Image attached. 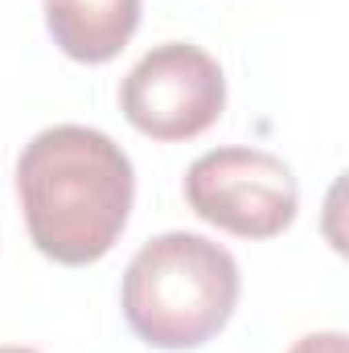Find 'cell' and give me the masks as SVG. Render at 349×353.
Wrapping results in <instances>:
<instances>
[{"label":"cell","instance_id":"5b68a950","mask_svg":"<svg viewBox=\"0 0 349 353\" xmlns=\"http://www.w3.org/2000/svg\"><path fill=\"white\" fill-rule=\"evenodd\" d=\"M140 25V0H46L54 46L87 66L111 62Z\"/></svg>","mask_w":349,"mask_h":353},{"label":"cell","instance_id":"277c9868","mask_svg":"<svg viewBox=\"0 0 349 353\" xmlns=\"http://www.w3.org/2000/svg\"><path fill=\"white\" fill-rule=\"evenodd\" d=\"M119 107L128 123L152 140H193L218 123L226 107V79L201 46L165 41L128 70Z\"/></svg>","mask_w":349,"mask_h":353},{"label":"cell","instance_id":"6da1fadb","mask_svg":"<svg viewBox=\"0 0 349 353\" xmlns=\"http://www.w3.org/2000/svg\"><path fill=\"white\" fill-rule=\"evenodd\" d=\"M17 197L33 247L62 267L99 263L123 234L136 173L128 152L83 123L37 132L17 161Z\"/></svg>","mask_w":349,"mask_h":353},{"label":"cell","instance_id":"3957f363","mask_svg":"<svg viewBox=\"0 0 349 353\" xmlns=\"http://www.w3.org/2000/svg\"><path fill=\"white\" fill-rule=\"evenodd\" d=\"M189 210L239 239H275L292 226L300 185L292 169L263 148H214L201 152L185 173Z\"/></svg>","mask_w":349,"mask_h":353},{"label":"cell","instance_id":"52a82bcc","mask_svg":"<svg viewBox=\"0 0 349 353\" xmlns=\"http://www.w3.org/2000/svg\"><path fill=\"white\" fill-rule=\"evenodd\" d=\"M0 353H37V350H25V345H0Z\"/></svg>","mask_w":349,"mask_h":353},{"label":"cell","instance_id":"8992f818","mask_svg":"<svg viewBox=\"0 0 349 353\" xmlns=\"http://www.w3.org/2000/svg\"><path fill=\"white\" fill-rule=\"evenodd\" d=\"M288 353H349V341H346V333L329 329V333H308V337H300Z\"/></svg>","mask_w":349,"mask_h":353},{"label":"cell","instance_id":"7a4b0ae2","mask_svg":"<svg viewBox=\"0 0 349 353\" xmlns=\"http://www.w3.org/2000/svg\"><path fill=\"white\" fill-rule=\"evenodd\" d=\"M235 255L189 230H169L144 243L123 271L128 329L152 350H197L226 329L239 304Z\"/></svg>","mask_w":349,"mask_h":353}]
</instances>
